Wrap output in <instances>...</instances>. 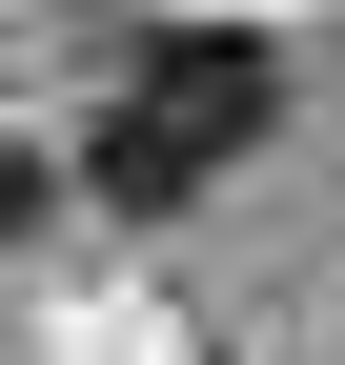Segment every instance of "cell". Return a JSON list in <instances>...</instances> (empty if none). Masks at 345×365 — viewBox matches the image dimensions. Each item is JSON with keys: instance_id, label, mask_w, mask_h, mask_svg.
Returning a JSON list of instances; mask_svg holds the SVG:
<instances>
[{"instance_id": "obj_1", "label": "cell", "mask_w": 345, "mask_h": 365, "mask_svg": "<svg viewBox=\"0 0 345 365\" xmlns=\"http://www.w3.org/2000/svg\"><path fill=\"white\" fill-rule=\"evenodd\" d=\"M264 122H284V61H264V41H224V21H183V41H143V61L102 81L81 182H102L122 223H183L203 182H244V163H264Z\"/></svg>"}, {"instance_id": "obj_2", "label": "cell", "mask_w": 345, "mask_h": 365, "mask_svg": "<svg viewBox=\"0 0 345 365\" xmlns=\"http://www.w3.org/2000/svg\"><path fill=\"white\" fill-rule=\"evenodd\" d=\"M21 223H41V163H21V143H0V244H21Z\"/></svg>"}]
</instances>
